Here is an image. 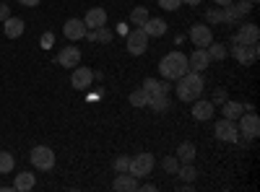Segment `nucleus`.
I'll list each match as a JSON object with an SVG mask.
<instances>
[{"label":"nucleus","instance_id":"f257e3e1","mask_svg":"<svg viewBox=\"0 0 260 192\" xmlns=\"http://www.w3.org/2000/svg\"><path fill=\"white\" fill-rule=\"evenodd\" d=\"M203 86H206V81H203V73L198 70H187L182 78H177V99L180 101H187L192 104L195 99H201L203 96Z\"/></svg>","mask_w":260,"mask_h":192},{"label":"nucleus","instance_id":"f03ea898","mask_svg":"<svg viewBox=\"0 0 260 192\" xmlns=\"http://www.w3.org/2000/svg\"><path fill=\"white\" fill-rule=\"evenodd\" d=\"M159 70H161V75H164L167 81H177V78H182V75L190 70V65H187V55L180 52V50L167 52V55L161 57V62H159Z\"/></svg>","mask_w":260,"mask_h":192},{"label":"nucleus","instance_id":"7ed1b4c3","mask_svg":"<svg viewBox=\"0 0 260 192\" xmlns=\"http://www.w3.org/2000/svg\"><path fill=\"white\" fill-rule=\"evenodd\" d=\"M154 164H156L154 153H146V151H141L138 156H133V159H130L127 174H133L136 179H143V177H148L151 172H154Z\"/></svg>","mask_w":260,"mask_h":192},{"label":"nucleus","instance_id":"20e7f679","mask_svg":"<svg viewBox=\"0 0 260 192\" xmlns=\"http://www.w3.org/2000/svg\"><path fill=\"white\" fill-rule=\"evenodd\" d=\"M237 130H240V138L245 140H255L260 135V117L255 112H242L240 114V125H237Z\"/></svg>","mask_w":260,"mask_h":192},{"label":"nucleus","instance_id":"39448f33","mask_svg":"<svg viewBox=\"0 0 260 192\" xmlns=\"http://www.w3.org/2000/svg\"><path fill=\"white\" fill-rule=\"evenodd\" d=\"M125 47H127V52H130V55L141 57V55L148 50V34H146L141 26H136L133 31L127 34V39H125Z\"/></svg>","mask_w":260,"mask_h":192},{"label":"nucleus","instance_id":"423d86ee","mask_svg":"<svg viewBox=\"0 0 260 192\" xmlns=\"http://www.w3.org/2000/svg\"><path fill=\"white\" fill-rule=\"evenodd\" d=\"M29 159H31V164L39 169V172H50V169L55 166V153H52V148H47V145L31 148Z\"/></svg>","mask_w":260,"mask_h":192},{"label":"nucleus","instance_id":"0eeeda50","mask_svg":"<svg viewBox=\"0 0 260 192\" xmlns=\"http://www.w3.org/2000/svg\"><path fill=\"white\" fill-rule=\"evenodd\" d=\"M260 39V29L255 24H240L237 34L232 36V45H257Z\"/></svg>","mask_w":260,"mask_h":192},{"label":"nucleus","instance_id":"6e6552de","mask_svg":"<svg viewBox=\"0 0 260 192\" xmlns=\"http://www.w3.org/2000/svg\"><path fill=\"white\" fill-rule=\"evenodd\" d=\"M213 133H216V138L224 140V143H240L242 140L240 138V130H237V125L232 120H219V122H216V127H213Z\"/></svg>","mask_w":260,"mask_h":192},{"label":"nucleus","instance_id":"1a4fd4ad","mask_svg":"<svg viewBox=\"0 0 260 192\" xmlns=\"http://www.w3.org/2000/svg\"><path fill=\"white\" fill-rule=\"evenodd\" d=\"M232 55L240 65H252L260 55V50H257V45H232Z\"/></svg>","mask_w":260,"mask_h":192},{"label":"nucleus","instance_id":"9d476101","mask_svg":"<svg viewBox=\"0 0 260 192\" xmlns=\"http://www.w3.org/2000/svg\"><path fill=\"white\" fill-rule=\"evenodd\" d=\"M91 81H94V70L91 68H83V65H76L73 73H71V86L76 91H86L91 86Z\"/></svg>","mask_w":260,"mask_h":192},{"label":"nucleus","instance_id":"9b49d317","mask_svg":"<svg viewBox=\"0 0 260 192\" xmlns=\"http://www.w3.org/2000/svg\"><path fill=\"white\" fill-rule=\"evenodd\" d=\"M190 42L195 47H208L211 42H213V31H211V26L208 24H195V26H190Z\"/></svg>","mask_w":260,"mask_h":192},{"label":"nucleus","instance_id":"f8f14e48","mask_svg":"<svg viewBox=\"0 0 260 192\" xmlns=\"http://www.w3.org/2000/svg\"><path fill=\"white\" fill-rule=\"evenodd\" d=\"M62 34H65V39H71V42L86 39V24H83V18H68V21H65V26H62Z\"/></svg>","mask_w":260,"mask_h":192},{"label":"nucleus","instance_id":"ddd939ff","mask_svg":"<svg viewBox=\"0 0 260 192\" xmlns=\"http://www.w3.org/2000/svg\"><path fill=\"white\" fill-rule=\"evenodd\" d=\"M57 65L68 68V70H73L76 65H81V50H78V47H65V50H60V52H57Z\"/></svg>","mask_w":260,"mask_h":192},{"label":"nucleus","instance_id":"4468645a","mask_svg":"<svg viewBox=\"0 0 260 192\" xmlns=\"http://www.w3.org/2000/svg\"><path fill=\"white\" fill-rule=\"evenodd\" d=\"M187 65H190V70L203 73V70L211 65V57H208V52H206L203 47H195V50H192V55L187 57Z\"/></svg>","mask_w":260,"mask_h":192},{"label":"nucleus","instance_id":"2eb2a0df","mask_svg":"<svg viewBox=\"0 0 260 192\" xmlns=\"http://www.w3.org/2000/svg\"><path fill=\"white\" fill-rule=\"evenodd\" d=\"M24 29H26V24H24V18H18V16H8L3 21V31H6L8 39H18L24 34Z\"/></svg>","mask_w":260,"mask_h":192},{"label":"nucleus","instance_id":"dca6fc26","mask_svg":"<svg viewBox=\"0 0 260 192\" xmlns=\"http://www.w3.org/2000/svg\"><path fill=\"white\" fill-rule=\"evenodd\" d=\"M213 112H216V106H213L211 101H203V99H195V101H192V117L198 120V122L211 120Z\"/></svg>","mask_w":260,"mask_h":192},{"label":"nucleus","instance_id":"f3484780","mask_svg":"<svg viewBox=\"0 0 260 192\" xmlns=\"http://www.w3.org/2000/svg\"><path fill=\"white\" fill-rule=\"evenodd\" d=\"M138 184H141V182H138L133 174L122 172V174H117V179L112 182V189H117V192H136Z\"/></svg>","mask_w":260,"mask_h":192},{"label":"nucleus","instance_id":"a211bd4d","mask_svg":"<svg viewBox=\"0 0 260 192\" xmlns=\"http://www.w3.org/2000/svg\"><path fill=\"white\" fill-rule=\"evenodd\" d=\"M83 24L86 29H99L107 24V11L104 8H89V13L83 16Z\"/></svg>","mask_w":260,"mask_h":192},{"label":"nucleus","instance_id":"6ab92c4d","mask_svg":"<svg viewBox=\"0 0 260 192\" xmlns=\"http://www.w3.org/2000/svg\"><path fill=\"white\" fill-rule=\"evenodd\" d=\"M141 29H143V31L148 34V39H151V36H164L169 26H167V21H161V18H151V16H148V21H146Z\"/></svg>","mask_w":260,"mask_h":192},{"label":"nucleus","instance_id":"aec40b11","mask_svg":"<svg viewBox=\"0 0 260 192\" xmlns=\"http://www.w3.org/2000/svg\"><path fill=\"white\" fill-rule=\"evenodd\" d=\"M34 184H37V174H31V172H21V174H16V182L11 184L16 192H29V189H34Z\"/></svg>","mask_w":260,"mask_h":192},{"label":"nucleus","instance_id":"412c9836","mask_svg":"<svg viewBox=\"0 0 260 192\" xmlns=\"http://www.w3.org/2000/svg\"><path fill=\"white\" fill-rule=\"evenodd\" d=\"M175 156H177L180 164H192L195 156H198V151H195V145H192L190 140H185V143L177 145V153H175Z\"/></svg>","mask_w":260,"mask_h":192},{"label":"nucleus","instance_id":"4be33fe9","mask_svg":"<svg viewBox=\"0 0 260 192\" xmlns=\"http://www.w3.org/2000/svg\"><path fill=\"white\" fill-rule=\"evenodd\" d=\"M141 89H143L148 96H156V94H169V91H172V89H169V83H161V81H156V78H146Z\"/></svg>","mask_w":260,"mask_h":192},{"label":"nucleus","instance_id":"5701e85b","mask_svg":"<svg viewBox=\"0 0 260 192\" xmlns=\"http://www.w3.org/2000/svg\"><path fill=\"white\" fill-rule=\"evenodd\" d=\"M245 112V106L240 104V101H224L221 104V114H224V120H232V122H237V120H240V114Z\"/></svg>","mask_w":260,"mask_h":192},{"label":"nucleus","instance_id":"b1692460","mask_svg":"<svg viewBox=\"0 0 260 192\" xmlns=\"http://www.w3.org/2000/svg\"><path fill=\"white\" fill-rule=\"evenodd\" d=\"M146 106H151L154 112L164 114V112L169 109V94H156V96H148V104H146Z\"/></svg>","mask_w":260,"mask_h":192},{"label":"nucleus","instance_id":"393cba45","mask_svg":"<svg viewBox=\"0 0 260 192\" xmlns=\"http://www.w3.org/2000/svg\"><path fill=\"white\" fill-rule=\"evenodd\" d=\"M221 24L240 26V24H242V16H240V11H237L234 6H224V18H221Z\"/></svg>","mask_w":260,"mask_h":192},{"label":"nucleus","instance_id":"a878e982","mask_svg":"<svg viewBox=\"0 0 260 192\" xmlns=\"http://www.w3.org/2000/svg\"><path fill=\"white\" fill-rule=\"evenodd\" d=\"M206 52H208L211 60H226V55H229V50L224 45H219V42H211V45L206 47Z\"/></svg>","mask_w":260,"mask_h":192},{"label":"nucleus","instance_id":"bb28decb","mask_svg":"<svg viewBox=\"0 0 260 192\" xmlns=\"http://www.w3.org/2000/svg\"><path fill=\"white\" fill-rule=\"evenodd\" d=\"M146 21H148V8L138 6V8L130 11V24H133V26H143Z\"/></svg>","mask_w":260,"mask_h":192},{"label":"nucleus","instance_id":"cd10ccee","mask_svg":"<svg viewBox=\"0 0 260 192\" xmlns=\"http://www.w3.org/2000/svg\"><path fill=\"white\" fill-rule=\"evenodd\" d=\"M16 169V161L8 151H0V174H11Z\"/></svg>","mask_w":260,"mask_h":192},{"label":"nucleus","instance_id":"c85d7f7f","mask_svg":"<svg viewBox=\"0 0 260 192\" xmlns=\"http://www.w3.org/2000/svg\"><path fill=\"white\" fill-rule=\"evenodd\" d=\"M148 104V94L143 89H136V91H130V106H136V109H141V106Z\"/></svg>","mask_w":260,"mask_h":192},{"label":"nucleus","instance_id":"c756f323","mask_svg":"<svg viewBox=\"0 0 260 192\" xmlns=\"http://www.w3.org/2000/svg\"><path fill=\"white\" fill-rule=\"evenodd\" d=\"M177 177H182V182H195L198 172H195V166H192V164H180V169H177Z\"/></svg>","mask_w":260,"mask_h":192},{"label":"nucleus","instance_id":"7c9ffc66","mask_svg":"<svg viewBox=\"0 0 260 192\" xmlns=\"http://www.w3.org/2000/svg\"><path fill=\"white\" fill-rule=\"evenodd\" d=\"M221 18H224V8L219 6V8H208L206 11V21H208V26L211 24H221Z\"/></svg>","mask_w":260,"mask_h":192},{"label":"nucleus","instance_id":"2f4dec72","mask_svg":"<svg viewBox=\"0 0 260 192\" xmlns=\"http://www.w3.org/2000/svg\"><path fill=\"white\" fill-rule=\"evenodd\" d=\"M161 166L167 169L169 174H177V169H180V161H177V156H167V159L161 161Z\"/></svg>","mask_w":260,"mask_h":192},{"label":"nucleus","instance_id":"473e14b6","mask_svg":"<svg viewBox=\"0 0 260 192\" xmlns=\"http://www.w3.org/2000/svg\"><path fill=\"white\" fill-rule=\"evenodd\" d=\"M234 6V3H232ZM237 11H240V16H247V13H252V8H255V3H252V0H240V3H237L234 6Z\"/></svg>","mask_w":260,"mask_h":192},{"label":"nucleus","instance_id":"72a5a7b5","mask_svg":"<svg viewBox=\"0 0 260 192\" xmlns=\"http://www.w3.org/2000/svg\"><path fill=\"white\" fill-rule=\"evenodd\" d=\"M39 45H42V50H52L55 34H52V31H45V34H42V39H39Z\"/></svg>","mask_w":260,"mask_h":192},{"label":"nucleus","instance_id":"f704fd0d","mask_svg":"<svg viewBox=\"0 0 260 192\" xmlns=\"http://www.w3.org/2000/svg\"><path fill=\"white\" fill-rule=\"evenodd\" d=\"M127 166H130V159H127V156H120V159H115V172H117V174L127 172Z\"/></svg>","mask_w":260,"mask_h":192},{"label":"nucleus","instance_id":"c9c22d12","mask_svg":"<svg viewBox=\"0 0 260 192\" xmlns=\"http://www.w3.org/2000/svg\"><path fill=\"white\" fill-rule=\"evenodd\" d=\"M226 99H229V94H226L224 89H216V91H213V99H211V104H213V106H216V104H224Z\"/></svg>","mask_w":260,"mask_h":192},{"label":"nucleus","instance_id":"e433bc0d","mask_svg":"<svg viewBox=\"0 0 260 192\" xmlns=\"http://www.w3.org/2000/svg\"><path fill=\"white\" fill-rule=\"evenodd\" d=\"M159 6H161L164 11H177V8L182 6V0H159Z\"/></svg>","mask_w":260,"mask_h":192},{"label":"nucleus","instance_id":"4c0bfd02","mask_svg":"<svg viewBox=\"0 0 260 192\" xmlns=\"http://www.w3.org/2000/svg\"><path fill=\"white\" fill-rule=\"evenodd\" d=\"M11 16V8H8V3L6 0H0V21H6Z\"/></svg>","mask_w":260,"mask_h":192},{"label":"nucleus","instance_id":"58836bf2","mask_svg":"<svg viewBox=\"0 0 260 192\" xmlns=\"http://www.w3.org/2000/svg\"><path fill=\"white\" fill-rule=\"evenodd\" d=\"M42 3V0H21V6H26V8H37Z\"/></svg>","mask_w":260,"mask_h":192},{"label":"nucleus","instance_id":"ea45409f","mask_svg":"<svg viewBox=\"0 0 260 192\" xmlns=\"http://www.w3.org/2000/svg\"><path fill=\"white\" fill-rule=\"evenodd\" d=\"M213 3H216V6H221V8H224V6H232V3H234V0H213Z\"/></svg>","mask_w":260,"mask_h":192},{"label":"nucleus","instance_id":"a19ab883","mask_svg":"<svg viewBox=\"0 0 260 192\" xmlns=\"http://www.w3.org/2000/svg\"><path fill=\"white\" fill-rule=\"evenodd\" d=\"M182 3H185V6H201L203 0H182Z\"/></svg>","mask_w":260,"mask_h":192},{"label":"nucleus","instance_id":"79ce46f5","mask_svg":"<svg viewBox=\"0 0 260 192\" xmlns=\"http://www.w3.org/2000/svg\"><path fill=\"white\" fill-rule=\"evenodd\" d=\"M252 3H257V0H252Z\"/></svg>","mask_w":260,"mask_h":192}]
</instances>
